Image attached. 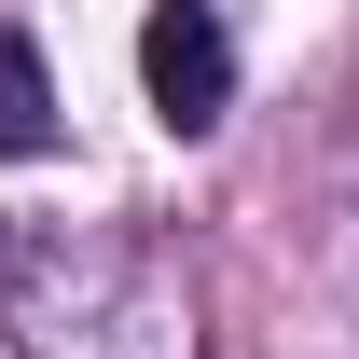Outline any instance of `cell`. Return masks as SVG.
<instances>
[{"label":"cell","instance_id":"7a4b0ae2","mask_svg":"<svg viewBox=\"0 0 359 359\" xmlns=\"http://www.w3.org/2000/svg\"><path fill=\"white\" fill-rule=\"evenodd\" d=\"M28 152H55V83H42V42L0 14V166H28Z\"/></svg>","mask_w":359,"mask_h":359},{"label":"cell","instance_id":"6da1fadb","mask_svg":"<svg viewBox=\"0 0 359 359\" xmlns=\"http://www.w3.org/2000/svg\"><path fill=\"white\" fill-rule=\"evenodd\" d=\"M138 83H152V111H166L180 138H208L235 111V42L208 0H152V28H138Z\"/></svg>","mask_w":359,"mask_h":359}]
</instances>
